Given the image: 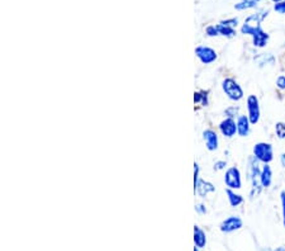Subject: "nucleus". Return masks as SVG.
Segmentation results:
<instances>
[{"label": "nucleus", "instance_id": "obj_1", "mask_svg": "<svg viewBox=\"0 0 285 251\" xmlns=\"http://www.w3.org/2000/svg\"><path fill=\"white\" fill-rule=\"evenodd\" d=\"M267 14H269V10H260V12L255 13V14L248 17L241 28L242 33L250 34V36H251V34L256 31L257 28H260V23L263 22V19L266 18Z\"/></svg>", "mask_w": 285, "mask_h": 251}, {"label": "nucleus", "instance_id": "obj_2", "mask_svg": "<svg viewBox=\"0 0 285 251\" xmlns=\"http://www.w3.org/2000/svg\"><path fill=\"white\" fill-rule=\"evenodd\" d=\"M254 155L259 161L269 164L273 160V146L266 142H259L254 147Z\"/></svg>", "mask_w": 285, "mask_h": 251}, {"label": "nucleus", "instance_id": "obj_3", "mask_svg": "<svg viewBox=\"0 0 285 251\" xmlns=\"http://www.w3.org/2000/svg\"><path fill=\"white\" fill-rule=\"evenodd\" d=\"M250 174H251V182H252V197L257 195L261 190V171L259 169V164H257V159L251 158L250 159Z\"/></svg>", "mask_w": 285, "mask_h": 251}, {"label": "nucleus", "instance_id": "obj_4", "mask_svg": "<svg viewBox=\"0 0 285 251\" xmlns=\"http://www.w3.org/2000/svg\"><path fill=\"white\" fill-rule=\"evenodd\" d=\"M222 88H223V91L228 95L229 99L240 100L243 96V90L233 79H224L223 83H222Z\"/></svg>", "mask_w": 285, "mask_h": 251}, {"label": "nucleus", "instance_id": "obj_5", "mask_svg": "<svg viewBox=\"0 0 285 251\" xmlns=\"http://www.w3.org/2000/svg\"><path fill=\"white\" fill-rule=\"evenodd\" d=\"M226 185L229 189H240L241 188V174L237 167H229L224 177Z\"/></svg>", "mask_w": 285, "mask_h": 251}, {"label": "nucleus", "instance_id": "obj_6", "mask_svg": "<svg viewBox=\"0 0 285 251\" xmlns=\"http://www.w3.org/2000/svg\"><path fill=\"white\" fill-rule=\"evenodd\" d=\"M247 109L250 123L256 124L260 119V106H259V99L256 95H250L247 98Z\"/></svg>", "mask_w": 285, "mask_h": 251}, {"label": "nucleus", "instance_id": "obj_7", "mask_svg": "<svg viewBox=\"0 0 285 251\" xmlns=\"http://www.w3.org/2000/svg\"><path fill=\"white\" fill-rule=\"evenodd\" d=\"M207 34L208 36H211V37L222 34V36H226V37L231 38L235 36L236 31L232 27H228V25H224L222 24V23H219V24L217 25H209V27L207 28Z\"/></svg>", "mask_w": 285, "mask_h": 251}, {"label": "nucleus", "instance_id": "obj_8", "mask_svg": "<svg viewBox=\"0 0 285 251\" xmlns=\"http://www.w3.org/2000/svg\"><path fill=\"white\" fill-rule=\"evenodd\" d=\"M196 55L198 56L199 60H200L203 64H212V62L216 61V59H217V53H216V51L209 48V47L204 46L197 47Z\"/></svg>", "mask_w": 285, "mask_h": 251}, {"label": "nucleus", "instance_id": "obj_9", "mask_svg": "<svg viewBox=\"0 0 285 251\" xmlns=\"http://www.w3.org/2000/svg\"><path fill=\"white\" fill-rule=\"evenodd\" d=\"M242 220L240 217H235V216H231V217L226 218L223 222L220 223V231L222 232H233L236 229H240L242 227Z\"/></svg>", "mask_w": 285, "mask_h": 251}, {"label": "nucleus", "instance_id": "obj_10", "mask_svg": "<svg viewBox=\"0 0 285 251\" xmlns=\"http://www.w3.org/2000/svg\"><path fill=\"white\" fill-rule=\"evenodd\" d=\"M219 130L226 137H232L236 135L237 124L235 123V121H233L232 118H227V119H224V121L219 124Z\"/></svg>", "mask_w": 285, "mask_h": 251}, {"label": "nucleus", "instance_id": "obj_11", "mask_svg": "<svg viewBox=\"0 0 285 251\" xmlns=\"http://www.w3.org/2000/svg\"><path fill=\"white\" fill-rule=\"evenodd\" d=\"M252 36V42H254L255 47H263L267 44L269 41V34L266 32L263 31V28H257L256 31L251 34Z\"/></svg>", "mask_w": 285, "mask_h": 251}, {"label": "nucleus", "instance_id": "obj_12", "mask_svg": "<svg viewBox=\"0 0 285 251\" xmlns=\"http://www.w3.org/2000/svg\"><path fill=\"white\" fill-rule=\"evenodd\" d=\"M205 139V143H207V149L209 151H213V150H217L218 147V136L217 134L212 130H207L204 131V134H203Z\"/></svg>", "mask_w": 285, "mask_h": 251}, {"label": "nucleus", "instance_id": "obj_13", "mask_svg": "<svg viewBox=\"0 0 285 251\" xmlns=\"http://www.w3.org/2000/svg\"><path fill=\"white\" fill-rule=\"evenodd\" d=\"M237 132L241 137H246L250 132V119L246 115H241L237 121Z\"/></svg>", "mask_w": 285, "mask_h": 251}, {"label": "nucleus", "instance_id": "obj_14", "mask_svg": "<svg viewBox=\"0 0 285 251\" xmlns=\"http://www.w3.org/2000/svg\"><path fill=\"white\" fill-rule=\"evenodd\" d=\"M194 244L199 249L205 248V245H207V236H205L204 231L198 226H194Z\"/></svg>", "mask_w": 285, "mask_h": 251}, {"label": "nucleus", "instance_id": "obj_15", "mask_svg": "<svg viewBox=\"0 0 285 251\" xmlns=\"http://www.w3.org/2000/svg\"><path fill=\"white\" fill-rule=\"evenodd\" d=\"M271 179H273L271 167L267 164H265L263 167V170H261V185L263 188H269L270 184H271Z\"/></svg>", "mask_w": 285, "mask_h": 251}, {"label": "nucleus", "instance_id": "obj_16", "mask_svg": "<svg viewBox=\"0 0 285 251\" xmlns=\"http://www.w3.org/2000/svg\"><path fill=\"white\" fill-rule=\"evenodd\" d=\"M197 192L199 193L200 197H205L208 193L214 192V186H213V184L208 183V182H204V180H199L198 185H197Z\"/></svg>", "mask_w": 285, "mask_h": 251}, {"label": "nucleus", "instance_id": "obj_17", "mask_svg": "<svg viewBox=\"0 0 285 251\" xmlns=\"http://www.w3.org/2000/svg\"><path fill=\"white\" fill-rule=\"evenodd\" d=\"M261 0H241L239 4H236L235 8L237 10H245L250 9V8H254L257 5V3H260Z\"/></svg>", "mask_w": 285, "mask_h": 251}, {"label": "nucleus", "instance_id": "obj_18", "mask_svg": "<svg viewBox=\"0 0 285 251\" xmlns=\"http://www.w3.org/2000/svg\"><path fill=\"white\" fill-rule=\"evenodd\" d=\"M227 195H228V199H229V205H232V207H237V205H240L243 202V198H242L241 195L236 194V193H233L232 190L227 189L226 190Z\"/></svg>", "mask_w": 285, "mask_h": 251}, {"label": "nucleus", "instance_id": "obj_19", "mask_svg": "<svg viewBox=\"0 0 285 251\" xmlns=\"http://www.w3.org/2000/svg\"><path fill=\"white\" fill-rule=\"evenodd\" d=\"M194 103L197 106L204 107L208 104V93L207 91H197L194 93Z\"/></svg>", "mask_w": 285, "mask_h": 251}, {"label": "nucleus", "instance_id": "obj_20", "mask_svg": "<svg viewBox=\"0 0 285 251\" xmlns=\"http://www.w3.org/2000/svg\"><path fill=\"white\" fill-rule=\"evenodd\" d=\"M275 132L280 139L285 138V122H279L275 124Z\"/></svg>", "mask_w": 285, "mask_h": 251}, {"label": "nucleus", "instance_id": "obj_21", "mask_svg": "<svg viewBox=\"0 0 285 251\" xmlns=\"http://www.w3.org/2000/svg\"><path fill=\"white\" fill-rule=\"evenodd\" d=\"M198 182H199V165L196 162V164H194V192L197 190Z\"/></svg>", "mask_w": 285, "mask_h": 251}, {"label": "nucleus", "instance_id": "obj_22", "mask_svg": "<svg viewBox=\"0 0 285 251\" xmlns=\"http://www.w3.org/2000/svg\"><path fill=\"white\" fill-rule=\"evenodd\" d=\"M280 201H282V209H283V225H284V228H285V192L284 190L280 193Z\"/></svg>", "mask_w": 285, "mask_h": 251}, {"label": "nucleus", "instance_id": "obj_23", "mask_svg": "<svg viewBox=\"0 0 285 251\" xmlns=\"http://www.w3.org/2000/svg\"><path fill=\"white\" fill-rule=\"evenodd\" d=\"M274 9H275V12L284 14L285 13V0H283V1H280V3H276L275 6H274Z\"/></svg>", "mask_w": 285, "mask_h": 251}, {"label": "nucleus", "instance_id": "obj_24", "mask_svg": "<svg viewBox=\"0 0 285 251\" xmlns=\"http://www.w3.org/2000/svg\"><path fill=\"white\" fill-rule=\"evenodd\" d=\"M222 24L224 25H228V27H236L237 25V23H239V21H237V18H232V19H227V21H222Z\"/></svg>", "mask_w": 285, "mask_h": 251}, {"label": "nucleus", "instance_id": "obj_25", "mask_svg": "<svg viewBox=\"0 0 285 251\" xmlns=\"http://www.w3.org/2000/svg\"><path fill=\"white\" fill-rule=\"evenodd\" d=\"M276 85H278V88L282 90L285 89V76L284 75H280L279 78L276 79Z\"/></svg>", "mask_w": 285, "mask_h": 251}, {"label": "nucleus", "instance_id": "obj_26", "mask_svg": "<svg viewBox=\"0 0 285 251\" xmlns=\"http://www.w3.org/2000/svg\"><path fill=\"white\" fill-rule=\"evenodd\" d=\"M239 112V108H236V107H233V108H228L226 111V114L228 115L229 118H232V117H235L236 115V113Z\"/></svg>", "mask_w": 285, "mask_h": 251}, {"label": "nucleus", "instance_id": "obj_27", "mask_svg": "<svg viewBox=\"0 0 285 251\" xmlns=\"http://www.w3.org/2000/svg\"><path fill=\"white\" fill-rule=\"evenodd\" d=\"M226 166V162L224 161H219V162H217V164H216V169H217V170H220V169H223V167Z\"/></svg>", "mask_w": 285, "mask_h": 251}, {"label": "nucleus", "instance_id": "obj_28", "mask_svg": "<svg viewBox=\"0 0 285 251\" xmlns=\"http://www.w3.org/2000/svg\"><path fill=\"white\" fill-rule=\"evenodd\" d=\"M203 207H204V205H197V207H196V209H197V211H198V212H200V213H205V212H207V209H205V208H203Z\"/></svg>", "mask_w": 285, "mask_h": 251}, {"label": "nucleus", "instance_id": "obj_29", "mask_svg": "<svg viewBox=\"0 0 285 251\" xmlns=\"http://www.w3.org/2000/svg\"><path fill=\"white\" fill-rule=\"evenodd\" d=\"M280 161H282V165L285 167V152L282 154V158H280Z\"/></svg>", "mask_w": 285, "mask_h": 251}, {"label": "nucleus", "instance_id": "obj_30", "mask_svg": "<svg viewBox=\"0 0 285 251\" xmlns=\"http://www.w3.org/2000/svg\"><path fill=\"white\" fill-rule=\"evenodd\" d=\"M275 251H285L284 248H278Z\"/></svg>", "mask_w": 285, "mask_h": 251}, {"label": "nucleus", "instance_id": "obj_31", "mask_svg": "<svg viewBox=\"0 0 285 251\" xmlns=\"http://www.w3.org/2000/svg\"><path fill=\"white\" fill-rule=\"evenodd\" d=\"M273 1H275V3H280V1H283V0H273Z\"/></svg>", "mask_w": 285, "mask_h": 251}, {"label": "nucleus", "instance_id": "obj_32", "mask_svg": "<svg viewBox=\"0 0 285 251\" xmlns=\"http://www.w3.org/2000/svg\"><path fill=\"white\" fill-rule=\"evenodd\" d=\"M194 251H199V248H194Z\"/></svg>", "mask_w": 285, "mask_h": 251}]
</instances>
